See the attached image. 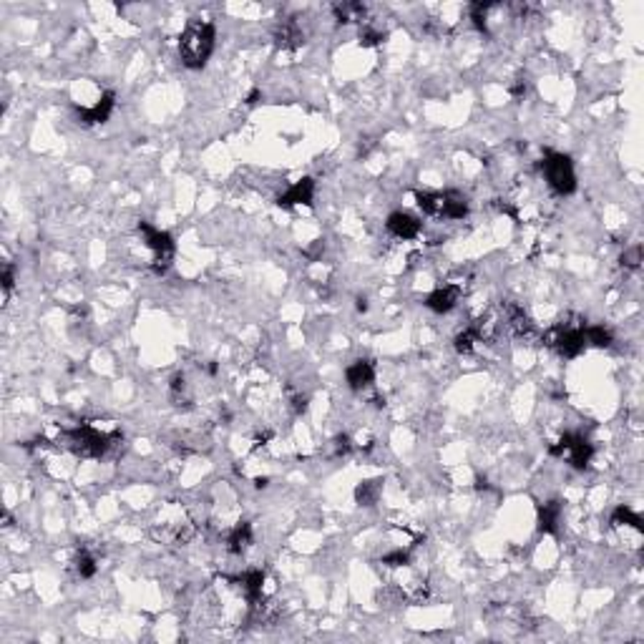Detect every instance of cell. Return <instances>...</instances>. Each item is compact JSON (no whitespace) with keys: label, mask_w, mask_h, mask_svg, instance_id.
<instances>
[{"label":"cell","mask_w":644,"mask_h":644,"mask_svg":"<svg viewBox=\"0 0 644 644\" xmlns=\"http://www.w3.org/2000/svg\"><path fill=\"white\" fill-rule=\"evenodd\" d=\"M504 320H506V327L513 332V335H526L531 330V320H528L526 310L516 302H508L504 307Z\"/></svg>","instance_id":"13"},{"label":"cell","mask_w":644,"mask_h":644,"mask_svg":"<svg viewBox=\"0 0 644 644\" xmlns=\"http://www.w3.org/2000/svg\"><path fill=\"white\" fill-rule=\"evenodd\" d=\"M3 290H6V295L13 290V265L3 267Z\"/></svg>","instance_id":"28"},{"label":"cell","mask_w":644,"mask_h":644,"mask_svg":"<svg viewBox=\"0 0 644 644\" xmlns=\"http://www.w3.org/2000/svg\"><path fill=\"white\" fill-rule=\"evenodd\" d=\"M612 523H614V526H632L634 531H639V533L644 531L642 516H639L637 511H632L629 506H617V508H614V511H612Z\"/></svg>","instance_id":"19"},{"label":"cell","mask_w":644,"mask_h":644,"mask_svg":"<svg viewBox=\"0 0 644 644\" xmlns=\"http://www.w3.org/2000/svg\"><path fill=\"white\" fill-rule=\"evenodd\" d=\"M416 204L428 217H443L446 212V194L443 192H416Z\"/></svg>","instance_id":"15"},{"label":"cell","mask_w":644,"mask_h":644,"mask_svg":"<svg viewBox=\"0 0 644 644\" xmlns=\"http://www.w3.org/2000/svg\"><path fill=\"white\" fill-rule=\"evenodd\" d=\"M76 571L81 574V579H91V576H96V571H98L96 559H93L88 551H81V554L76 556Z\"/></svg>","instance_id":"23"},{"label":"cell","mask_w":644,"mask_h":644,"mask_svg":"<svg viewBox=\"0 0 644 644\" xmlns=\"http://www.w3.org/2000/svg\"><path fill=\"white\" fill-rule=\"evenodd\" d=\"M458 297H461V287H458V285H446V287H438L428 295L426 307L438 315H446L458 305Z\"/></svg>","instance_id":"9"},{"label":"cell","mask_w":644,"mask_h":644,"mask_svg":"<svg viewBox=\"0 0 644 644\" xmlns=\"http://www.w3.org/2000/svg\"><path fill=\"white\" fill-rule=\"evenodd\" d=\"M113 106H116V93L113 91H106L101 98H98L93 106L88 108H78V121L86 123V126H96V123H106L113 113Z\"/></svg>","instance_id":"7"},{"label":"cell","mask_w":644,"mask_h":644,"mask_svg":"<svg viewBox=\"0 0 644 644\" xmlns=\"http://www.w3.org/2000/svg\"><path fill=\"white\" fill-rule=\"evenodd\" d=\"M332 11H335V18L340 23H362V18H365L362 3H337Z\"/></svg>","instance_id":"20"},{"label":"cell","mask_w":644,"mask_h":644,"mask_svg":"<svg viewBox=\"0 0 644 644\" xmlns=\"http://www.w3.org/2000/svg\"><path fill=\"white\" fill-rule=\"evenodd\" d=\"M355 307H357V312H365V310H367V300H365V297H357V305H355Z\"/></svg>","instance_id":"31"},{"label":"cell","mask_w":644,"mask_h":644,"mask_svg":"<svg viewBox=\"0 0 644 644\" xmlns=\"http://www.w3.org/2000/svg\"><path fill=\"white\" fill-rule=\"evenodd\" d=\"M383 494V481L380 479H370V481H362L360 486L355 489V501L360 506H375Z\"/></svg>","instance_id":"18"},{"label":"cell","mask_w":644,"mask_h":644,"mask_svg":"<svg viewBox=\"0 0 644 644\" xmlns=\"http://www.w3.org/2000/svg\"><path fill=\"white\" fill-rule=\"evenodd\" d=\"M312 199H315V179L312 176H302V179L295 181L287 192L280 194L277 204L290 209V207H297V204H312Z\"/></svg>","instance_id":"8"},{"label":"cell","mask_w":644,"mask_h":644,"mask_svg":"<svg viewBox=\"0 0 644 644\" xmlns=\"http://www.w3.org/2000/svg\"><path fill=\"white\" fill-rule=\"evenodd\" d=\"M446 194V212H443V217L446 219H466L469 217V202H466V197L461 192H456V189H448Z\"/></svg>","instance_id":"17"},{"label":"cell","mask_w":644,"mask_h":644,"mask_svg":"<svg viewBox=\"0 0 644 644\" xmlns=\"http://www.w3.org/2000/svg\"><path fill=\"white\" fill-rule=\"evenodd\" d=\"M584 337H586V345H594V347H609L614 342L612 332L604 325H586Z\"/></svg>","instance_id":"21"},{"label":"cell","mask_w":644,"mask_h":644,"mask_svg":"<svg viewBox=\"0 0 644 644\" xmlns=\"http://www.w3.org/2000/svg\"><path fill=\"white\" fill-rule=\"evenodd\" d=\"M508 91H511V96H513V98H523V96H526L528 86H526V81H523V78H516V83H513Z\"/></svg>","instance_id":"27"},{"label":"cell","mask_w":644,"mask_h":644,"mask_svg":"<svg viewBox=\"0 0 644 644\" xmlns=\"http://www.w3.org/2000/svg\"><path fill=\"white\" fill-rule=\"evenodd\" d=\"M292 408H295V413H305V410H307V398H305V395H295L292 398Z\"/></svg>","instance_id":"29"},{"label":"cell","mask_w":644,"mask_h":644,"mask_svg":"<svg viewBox=\"0 0 644 644\" xmlns=\"http://www.w3.org/2000/svg\"><path fill=\"white\" fill-rule=\"evenodd\" d=\"M559 518H561L559 501H548V504L538 506V531L541 533H556Z\"/></svg>","instance_id":"14"},{"label":"cell","mask_w":644,"mask_h":644,"mask_svg":"<svg viewBox=\"0 0 644 644\" xmlns=\"http://www.w3.org/2000/svg\"><path fill=\"white\" fill-rule=\"evenodd\" d=\"M217 31L209 21H189L184 33L179 36V58L181 63L192 71H199L207 66L209 56L214 51Z\"/></svg>","instance_id":"1"},{"label":"cell","mask_w":644,"mask_h":644,"mask_svg":"<svg viewBox=\"0 0 644 644\" xmlns=\"http://www.w3.org/2000/svg\"><path fill=\"white\" fill-rule=\"evenodd\" d=\"M302 41H305V33L295 18H287V21H282L275 28V43H277V48L295 51L302 46Z\"/></svg>","instance_id":"10"},{"label":"cell","mask_w":644,"mask_h":644,"mask_svg":"<svg viewBox=\"0 0 644 644\" xmlns=\"http://www.w3.org/2000/svg\"><path fill=\"white\" fill-rule=\"evenodd\" d=\"M642 260H644L642 245H632V247H627V250L622 252V265L627 267V270H639Z\"/></svg>","instance_id":"25"},{"label":"cell","mask_w":644,"mask_h":644,"mask_svg":"<svg viewBox=\"0 0 644 644\" xmlns=\"http://www.w3.org/2000/svg\"><path fill=\"white\" fill-rule=\"evenodd\" d=\"M63 441L68 446V451L81 458H101L108 451V446H111V436L88 426V423H81V426L66 431Z\"/></svg>","instance_id":"2"},{"label":"cell","mask_w":644,"mask_h":644,"mask_svg":"<svg viewBox=\"0 0 644 644\" xmlns=\"http://www.w3.org/2000/svg\"><path fill=\"white\" fill-rule=\"evenodd\" d=\"M385 38H388V36H385L383 28H375V26H370V23H365V26H362V31H360V43L365 46V48L380 46Z\"/></svg>","instance_id":"22"},{"label":"cell","mask_w":644,"mask_h":644,"mask_svg":"<svg viewBox=\"0 0 644 644\" xmlns=\"http://www.w3.org/2000/svg\"><path fill=\"white\" fill-rule=\"evenodd\" d=\"M385 566H390V569H400V566H408V561H410V551L408 548H393V551H390V554H385L383 559Z\"/></svg>","instance_id":"24"},{"label":"cell","mask_w":644,"mask_h":644,"mask_svg":"<svg viewBox=\"0 0 644 644\" xmlns=\"http://www.w3.org/2000/svg\"><path fill=\"white\" fill-rule=\"evenodd\" d=\"M139 235L144 237V245L151 250L154 260H151V270L156 275H164L166 270L171 267V260H174V240H171L169 232H161V229L151 227L149 222H141L139 224Z\"/></svg>","instance_id":"3"},{"label":"cell","mask_w":644,"mask_h":644,"mask_svg":"<svg viewBox=\"0 0 644 644\" xmlns=\"http://www.w3.org/2000/svg\"><path fill=\"white\" fill-rule=\"evenodd\" d=\"M332 446H335V456H347V453L352 451V441H350V436H337V438H335V443H332Z\"/></svg>","instance_id":"26"},{"label":"cell","mask_w":644,"mask_h":644,"mask_svg":"<svg viewBox=\"0 0 644 644\" xmlns=\"http://www.w3.org/2000/svg\"><path fill=\"white\" fill-rule=\"evenodd\" d=\"M548 453H551V456H566V461H569L576 471H584L586 466L591 464L594 448H591V443L586 441L584 436H579V433H564V436L559 438V443H554V446L548 448Z\"/></svg>","instance_id":"5"},{"label":"cell","mask_w":644,"mask_h":644,"mask_svg":"<svg viewBox=\"0 0 644 644\" xmlns=\"http://www.w3.org/2000/svg\"><path fill=\"white\" fill-rule=\"evenodd\" d=\"M541 171L546 176L548 187L554 189L556 194H571L576 189V174H574V164L566 154H554L548 151L541 161Z\"/></svg>","instance_id":"4"},{"label":"cell","mask_w":644,"mask_h":644,"mask_svg":"<svg viewBox=\"0 0 644 644\" xmlns=\"http://www.w3.org/2000/svg\"><path fill=\"white\" fill-rule=\"evenodd\" d=\"M345 378L352 390H365V388H370L375 380V365L370 360H362L360 357V360H355L345 370Z\"/></svg>","instance_id":"11"},{"label":"cell","mask_w":644,"mask_h":644,"mask_svg":"<svg viewBox=\"0 0 644 644\" xmlns=\"http://www.w3.org/2000/svg\"><path fill=\"white\" fill-rule=\"evenodd\" d=\"M385 227H388V232L395 240H416L421 235L423 222L408 212H393L388 217V222H385Z\"/></svg>","instance_id":"6"},{"label":"cell","mask_w":644,"mask_h":644,"mask_svg":"<svg viewBox=\"0 0 644 644\" xmlns=\"http://www.w3.org/2000/svg\"><path fill=\"white\" fill-rule=\"evenodd\" d=\"M252 543V526L247 521H240L227 536V548L232 554H245Z\"/></svg>","instance_id":"16"},{"label":"cell","mask_w":644,"mask_h":644,"mask_svg":"<svg viewBox=\"0 0 644 644\" xmlns=\"http://www.w3.org/2000/svg\"><path fill=\"white\" fill-rule=\"evenodd\" d=\"M260 98H262V91L260 88H252L250 96H247V103H250V106H255V103H260Z\"/></svg>","instance_id":"30"},{"label":"cell","mask_w":644,"mask_h":644,"mask_svg":"<svg viewBox=\"0 0 644 644\" xmlns=\"http://www.w3.org/2000/svg\"><path fill=\"white\" fill-rule=\"evenodd\" d=\"M240 586L242 591H245L247 596V602H250V607H255V604L262 602V586H265V571L262 569H250L245 571V574L240 576Z\"/></svg>","instance_id":"12"}]
</instances>
